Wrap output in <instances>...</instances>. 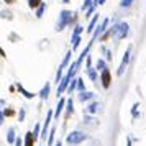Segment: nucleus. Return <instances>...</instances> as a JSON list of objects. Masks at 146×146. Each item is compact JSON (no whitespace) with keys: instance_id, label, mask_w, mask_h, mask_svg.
<instances>
[{"instance_id":"nucleus-22","label":"nucleus","mask_w":146,"mask_h":146,"mask_svg":"<svg viewBox=\"0 0 146 146\" xmlns=\"http://www.w3.org/2000/svg\"><path fill=\"white\" fill-rule=\"evenodd\" d=\"M77 80L79 79H72L71 80V84H69V87H67V92L69 94H72L74 90H76V87H77Z\"/></svg>"},{"instance_id":"nucleus-2","label":"nucleus","mask_w":146,"mask_h":146,"mask_svg":"<svg viewBox=\"0 0 146 146\" xmlns=\"http://www.w3.org/2000/svg\"><path fill=\"white\" fill-rule=\"evenodd\" d=\"M128 23H125V21H120V23H117V25H113L112 28H110V33H112V38H115V40H123V38H126L128 36Z\"/></svg>"},{"instance_id":"nucleus-15","label":"nucleus","mask_w":146,"mask_h":146,"mask_svg":"<svg viewBox=\"0 0 146 146\" xmlns=\"http://www.w3.org/2000/svg\"><path fill=\"white\" fill-rule=\"evenodd\" d=\"M7 141L10 143V145H15V141H17V136H15V128H8Z\"/></svg>"},{"instance_id":"nucleus-28","label":"nucleus","mask_w":146,"mask_h":146,"mask_svg":"<svg viewBox=\"0 0 146 146\" xmlns=\"http://www.w3.org/2000/svg\"><path fill=\"white\" fill-rule=\"evenodd\" d=\"M54 141V130H51V133H49V136H48V146H51Z\"/></svg>"},{"instance_id":"nucleus-17","label":"nucleus","mask_w":146,"mask_h":146,"mask_svg":"<svg viewBox=\"0 0 146 146\" xmlns=\"http://www.w3.org/2000/svg\"><path fill=\"white\" fill-rule=\"evenodd\" d=\"M35 136H33V133L31 131H28L27 133V136H25V146H33L35 145Z\"/></svg>"},{"instance_id":"nucleus-32","label":"nucleus","mask_w":146,"mask_h":146,"mask_svg":"<svg viewBox=\"0 0 146 146\" xmlns=\"http://www.w3.org/2000/svg\"><path fill=\"white\" fill-rule=\"evenodd\" d=\"M15 146H23V139H21L20 136H18V138H17V141H15Z\"/></svg>"},{"instance_id":"nucleus-25","label":"nucleus","mask_w":146,"mask_h":146,"mask_svg":"<svg viewBox=\"0 0 146 146\" xmlns=\"http://www.w3.org/2000/svg\"><path fill=\"white\" fill-rule=\"evenodd\" d=\"M74 112V104H72V99L67 100V115H71Z\"/></svg>"},{"instance_id":"nucleus-1","label":"nucleus","mask_w":146,"mask_h":146,"mask_svg":"<svg viewBox=\"0 0 146 146\" xmlns=\"http://www.w3.org/2000/svg\"><path fill=\"white\" fill-rule=\"evenodd\" d=\"M72 21H74V13L72 12H69V10H61L58 23H56V31H62L67 25H72Z\"/></svg>"},{"instance_id":"nucleus-26","label":"nucleus","mask_w":146,"mask_h":146,"mask_svg":"<svg viewBox=\"0 0 146 146\" xmlns=\"http://www.w3.org/2000/svg\"><path fill=\"white\" fill-rule=\"evenodd\" d=\"M131 3H133V0H121V2H120V7L121 8H128Z\"/></svg>"},{"instance_id":"nucleus-23","label":"nucleus","mask_w":146,"mask_h":146,"mask_svg":"<svg viewBox=\"0 0 146 146\" xmlns=\"http://www.w3.org/2000/svg\"><path fill=\"white\" fill-rule=\"evenodd\" d=\"M41 130H43V126H41L40 123L35 126V130H33V136H35V139H38V136H41Z\"/></svg>"},{"instance_id":"nucleus-12","label":"nucleus","mask_w":146,"mask_h":146,"mask_svg":"<svg viewBox=\"0 0 146 146\" xmlns=\"http://www.w3.org/2000/svg\"><path fill=\"white\" fill-rule=\"evenodd\" d=\"M67 104L66 99H59V102H58V105H56V112H54V117L56 118H59V113L62 112V108H64V105Z\"/></svg>"},{"instance_id":"nucleus-24","label":"nucleus","mask_w":146,"mask_h":146,"mask_svg":"<svg viewBox=\"0 0 146 146\" xmlns=\"http://www.w3.org/2000/svg\"><path fill=\"white\" fill-rule=\"evenodd\" d=\"M94 2H95V0H84V3H82V10H89V8L94 5Z\"/></svg>"},{"instance_id":"nucleus-6","label":"nucleus","mask_w":146,"mask_h":146,"mask_svg":"<svg viewBox=\"0 0 146 146\" xmlns=\"http://www.w3.org/2000/svg\"><path fill=\"white\" fill-rule=\"evenodd\" d=\"M108 18H104V21H102V23H100V27H97L95 28V31H94V35H92V43L95 40H97V38H99V36H104V33H105V30H107V27H108Z\"/></svg>"},{"instance_id":"nucleus-8","label":"nucleus","mask_w":146,"mask_h":146,"mask_svg":"<svg viewBox=\"0 0 146 146\" xmlns=\"http://www.w3.org/2000/svg\"><path fill=\"white\" fill-rule=\"evenodd\" d=\"M53 110H49L46 115V120H44V123H43V130H41V139H46V135H48V128H49V121H51V118H53Z\"/></svg>"},{"instance_id":"nucleus-33","label":"nucleus","mask_w":146,"mask_h":146,"mask_svg":"<svg viewBox=\"0 0 146 146\" xmlns=\"http://www.w3.org/2000/svg\"><path fill=\"white\" fill-rule=\"evenodd\" d=\"M95 3L97 5H102V3H105V0H95Z\"/></svg>"},{"instance_id":"nucleus-5","label":"nucleus","mask_w":146,"mask_h":146,"mask_svg":"<svg viewBox=\"0 0 146 146\" xmlns=\"http://www.w3.org/2000/svg\"><path fill=\"white\" fill-rule=\"evenodd\" d=\"M71 51H67L66 53V56H64V59H62V62H61V66L58 67V72H56V82H58V84H59L61 82V79H62V77H64V76H62V72H64V67L67 66V64H69V59H71Z\"/></svg>"},{"instance_id":"nucleus-19","label":"nucleus","mask_w":146,"mask_h":146,"mask_svg":"<svg viewBox=\"0 0 146 146\" xmlns=\"http://www.w3.org/2000/svg\"><path fill=\"white\" fill-rule=\"evenodd\" d=\"M44 10H46V2H43L40 7L36 8V18H41L43 13H44Z\"/></svg>"},{"instance_id":"nucleus-27","label":"nucleus","mask_w":146,"mask_h":146,"mask_svg":"<svg viewBox=\"0 0 146 146\" xmlns=\"http://www.w3.org/2000/svg\"><path fill=\"white\" fill-rule=\"evenodd\" d=\"M77 89H79V92H84V90H86V87H84V80L82 79L77 80Z\"/></svg>"},{"instance_id":"nucleus-14","label":"nucleus","mask_w":146,"mask_h":146,"mask_svg":"<svg viewBox=\"0 0 146 146\" xmlns=\"http://www.w3.org/2000/svg\"><path fill=\"white\" fill-rule=\"evenodd\" d=\"M92 99H94L92 92H86V90H84V92L79 94V100L80 102H89V100H92Z\"/></svg>"},{"instance_id":"nucleus-10","label":"nucleus","mask_w":146,"mask_h":146,"mask_svg":"<svg viewBox=\"0 0 146 146\" xmlns=\"http://www.w3.org/2000/svg\"><path fill=\"white\" fill-rule=\"evenodd\" d=\"M87 76L90 77V80L97 82V72H95V67H92V62H90V56L87 58Z\"/></svg>"},{"instance_id":"nucleus-13","label":"nucleus","mask_w":146,"mask_h":146,"mask_svg":"<svg viewBox=\"0 0 146 146\" xmlns=\"http://www.w3.org/2000/svg\"><path fill=\"white\" fill-rule=\"evenodd\" d=\"M17 89H18V92H20V94H23V97H25V99H33V97H35V94L28 92V90L21 86V84H17Z\"/></svg>"},{"instance_id":"nucleus-34","label":"nucleus","mask_w":146,"mask_h":146,"mask_svg":"<svg viewBox=\"0 0 146 146\" xmlns=\"http://www.w3.org/2000/svg\"><path fill=\"white\" fill-rule=\"evenodd\" d=\"M54 146H62V143H61V139H59V141H58V143H56Z\"/></svg>"},{"instance_id":"nucleus-21","label":"nucleus","mask_w":146,"mask_h":146,"mask_svg":"<svg viewBox=\"0 0 146 146\" xmlns=\"http://www.w3.org/2000/svg\"><path fill=\"white\" fill-rule=\"evenodd\" d=\"M95 69H97V71H100V72H102V71H105V69H107L105 61H104V59H99V61H97V67H95Z\"/></svg>"},{"instance_id":"nucleus-36","label":"nucleus","mask_w":146,"mask_h":146,"mask_svg":"<svg viewBox=\"0 0 146 146\" xmlns=\"http://www.w3.org/2000/svg\"><path fill=\"white\" fill-rule=\"evenodd\" d=\"M69 2H71V0H62V3H69Z\"/></svg>"},{"instance_id":"nucleus-29","label":"nucleus","mask_w":146,"mask_h":146,"mask_svg":"<svg viewBox=\"0 0 146 146\" xmlns=\"http://www.w3.org/2000/svg\"><path fill=\"white\" fill-rule=\"evenodd\" d=\"M102 51L105 53V59H107V61H110V59H112V53H110V51H108L107 48H102Z\"/></svg>"},{"instance_id":"nucleus-35","label":"nucleus","mask_w":146,"mask_h":146,"mask_svg":"<svg viewBox=\"0 0 146 146\" xmlns=\"http://www.w3.org/2000/svg\"><path fill=\"white\" fill-rule=\"evenodd\" d=\"M3 2H7V3H13V0H3Z\"/></svg>"},{"instance_id":"nucleus-7","label":"nucleus","mask_w":146,"mask_h":146,"mask_svg":"<svg viewBox=\"0 0 146 146\" xmlns=\"http://www.w3.org/2000/svg\"><path fill=\"white\" fill-rule=\"evenodd\" d=\"M130 51H131V48H128V49L125 51V56H123V59H121V64H120L118 71H117V74H118V76H123L126 66H128V61H130Z\"/></svg>"},{"instance_id":"nucleus-20","label":"nucleus","mask_w":146,"mask_h":146,"mask_svg":"<svg viewBox=\"0 0 146 146\" xmlns=\"http://www.w3.org/2000/svg\"><path fill=\"white\" fill-rule=\"evenodd\" d=\"M28 2V7L30 8H35V10H36V8L40 7L41 3H43V0H27Z\"/></svg>"},{"instance_id":"nucleus-4","label":"nucleus","mask_w":146,"mask_h":146,"mask_svg":"<svg viewBox=\"0 0 146 146\" xmlns=\"http://www.w3.org/2000/svg\"><path fill=\"white\" fill-rule=\"evenodd\" d=\"M84 31V28L80 27V25H76L74 27V31H72V36H71V40H72V49L76 51L80 44V35Z\"/></svg>"},{"instance_id":"nucleus-18","label":"nucleus","mask_w":146,"mask_h":146,"mask_svg":"<svg viewBox=\"0 0 146 146\" xmlns=\"http://www.w3.org/2000/svg\"><path fill=\"white\" fill-rule=\"evenodd\" d=\"M99 107H100L99 102H92V104H90V105L86 108V112H87V113H95L97 110H99Z\"/></svg>"},{"instance_id":"nucleus-31","label":"nucleus","mask_w":146,"mask_h":146,"mask_svg":"<svg viewBox=\"0 0 146 146\" xmlns=\"http://www.w3.org/2000/svg\"><path fill=\"white\" fill-rule=\"evenodd\" d=\"M18 118H20V121H23V120H25V110H23V108H21L20 113H18Z\"/></svg>"},{"instance_id":"nucleus-30","label":"nucleus","mask_w":146,"mask_h":146,"mask_svg":"<svg viewBox=\"0 0 146 146\" xmlns=\"http://www.w3.org/2000/svg\"><path fill=\"white\" fill-rule=\"evenodd\" d=\"M2 113H3V115H7V117H12V115H13V110H10V108H8V110H3V112H2Z\"/></svg>"},{"instance_id":"nucleus-16","label":"nucleus","mask_w":146,"mask_h":146,"mask_svg":"<svg viewBox=\"0 0 146 146\" xmlns=\"http://www.w3.org/2000/svg\"><path fill=\"white\" fill-rule=\"evenodd\" d=\"M97 21H99V15H95L92 20H90L89 27H87V33H92V31H95V25H97Z\"/></svg>"},{"instance_id":"nucleus-9","label":"nucleus","mask_w":146,"mask_h":146,"mask_svg":"<svg viewBox=\"0 0 146 146\" xmlns=\"http://www.w3.org/2000/svg\"><path fill=\"white\" fill-rule=\"evenodd\" d=\"M100 80H102V86H104V89H108V87H110V84H112V76H110V71H108V67H107L105 71H102Z\"/></svg>"},{"instance_id":"nucleus-11","label":"nucleus","mask_w":146,"mask_h":146,"mask_svg":"<svg viewBox=\"0 0 146 146\" xmlns=\"http://www.w3.org/2000/svg\"><path fill=\"white\" fill-rule=\"evenodd\" d=\"M49 89H51V84H49V82H46V84L43 86V89L40 90V99L41 100L48 99V95H49Z\"/></svg>"},{"instance_id":"nucleus-3","label":"nucleus","mask_w":146,"mask_h":146,"mask_svg":"<svg viewBox=\"0 0 146 146\" xmlns=\"http://www.w3.org/2000/svg\"><path fill=\"white\" fill-rule=\"evenodd\" d=\"M86 139H87V135L82 131H71L66 136V141L69 145H79V143L86 141Z\"/></svg>"}]
</instances>
